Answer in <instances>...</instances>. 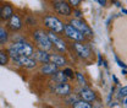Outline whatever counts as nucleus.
I'll use <instances>...</instances> for the list:
<instances>
[{"label": "nucleus", "mask_w": 127, "mask_h": 108, "mask_svg": "<svg viewBox=\"0 0 127 108\" xmlns=\"http://www.w3.org/2000/svg\"><path fill=\"white\" fill-rule=\"evenodd\" d=\"M43 25L48 32H54L56 34H64L65 23L54 14H47L43 17Z\"/></svg>", "instance_id": "1"}, {"label": "nucleus", "mask_w": 127, "mask_h": 108, "mask_svg": "<svg viewBox=\"0 0 127 108\" xmlns=\"http://www.w3.org/2000/svg\"><path fill=\"white\" fill-rule=\"evenodd\" d=\"M32 37H33V41H34L38 49H42V50H45V52H49V50L53 49V44H51V42L48 37V33L45 30L35 28L32 33Z\"/></svg>", "instance_id": "2"}, {"label": "nucleus", "mask_w": 127, "mask_h": 108, "mask_svg": "<svg viewBox=\"0 0 127 108\" xmlns=\"http://www.w3.org/2000/svg\"><path fill=\"white\" fill-rule=\"evenodd\" d=\"M16 52L18 53V55H22V57H27V58H33L34 57V47L32 46L31 43H28L27 41L20 38V39H16L14 41V43H11V46Z\"/></svg>", "instance_id": "3"}, {"label": "nucleus", "mask_w": 127, "mask_h": 108, "mask_svg": "<svg viewBox=\"0 0 127 108\" xmlns=\"http://www.w3.org/2000/svg\"><path fill=\"white\" fill-rule=\"evenodd\" d=\"M70 47L73 50V53L82 60H91L93 57V52H92L89 44H87V43H72L71 42Z\"/></svg>", "instance_id": "4"}, {"label": "nucleus", "mask_w": 127, "mask_h": 108, "mask_svg": "<svg viewBox=\"0 0 127 108\" xmlns=\"http://www.w3.org/2000/svg\"><path fill=\"white\" fill-rule=\"evenodd\" d=\"M68 25H71L73 28H76L78 32H81L87 39L88 38H93V31L92 28L89 27V25H87V22L82 18V20H78V18H70V21L67 22Z\"/></svg>", "instance_id": "5"}, {"label": "nucleus", "mask_w": 127, "mask_h": 108, "mask_svg": "<svg viewBox=\"0 0 127 108\" xmlns=\"http://www.w3.org/2000/svg\"><path fill=\"white\" fill-rule=\"evenodd\" d=\"M50 5L53 10L59 15L65 16V17H70L72 15V7L66 0H54V1H50Z\"/></svg>", "instance_id": "6"}, {"label": "nucleus", "mask_w": 127, "mask_h": 108, "mask_svg": "<svg viewBox=\"0 0 127 108\" xmlns=\"http://www.w3.org/2000/svg\"><path fill=\"white\" fill-rule=\"evenodd\" d=\"M64 36L70 39L72 43H84L87 42V38L81 33L78 32L76 28H73L71 25L68 23H65V28H64Z\"/></svg>", "instance_id": "7"}, {"label": "nucleus", "mask_w": 127, "mask_h": 108, "mask_svg": "<svg viewBox=\"0 0 127 108\" xmlns=\"http://www.w3.org/2000/svg\"><path fill=\"white\" fill-rule=\"evenodd\" d=\"M47 33H48V37H49L50 42H51V44H53V48L58 49V50L61 52V53H66V52H67L68 47H67L66 42L64 41L63 38L59 37V34H56V33H54V32H47Z\"/></svg>", "instance_id": "8"}, {"label": "nucleus", "mask_w": 127, "mask_h": 108, "mask_svg": "<svg viewBox=\"0 0 127 108\" xmlns=\"http://www.w3.org/2000/svg\"><path fill=\"white\" fill-rule=\"evenodd\" d=\"M71 85L68 82L66 84H60V85H56V86H53L51 89V93L56 97H61V98H66L67 96L71 95Z\"/></svg>", "instance_id": "9"}, {"label": "nucleus", "mask_w": 127, "mask_h": 108, "mask_svg": "<svg viewBox=\"0 0 127 108\" xmlns=\"http://www.w3.org/2000/svg\"><path fill=\"white\" fill-rule=\"evenodd\" d=\"M12 62L15 65L20 66V68H25V69H35L38 63L34 60V58H27V57H17L15 59H12Z\"/></svg>", "instance_id": "10"}, {"label": "nucleus", "mask_w": 127, "mask_h": 108, "mask_svg": "<svg viewBox=\"0 0 127 108\" xmlns=\"http://www.w3.org/2000/svg\"><path fill=\"white\" fill-rule=\"evenodd\" d=\"M7 30L11 32H18L20 30H22L23 27V22H22V18L17 14H14L12 17L7 21V25H6Z\"/></svg>", "instance_id": "11"}, {"label": "nucleus", "mask_w": 127, "mask_h": 108, "mask_svg": "<svg viewBox=\"0 0 127 108\" xmlns=\"http://www.w3.org/2000/svg\"><path fill=\"white\" fill-rule=\"evenodd\" d=\"M78 96H79V100L86 101V102H88V103L95 102V100H96V93H95L92 89H89V87L81 89L78 92Z\"/></svg>", "instance_id": "12"}, {"label": "nucleus", "mask_w": 127, "mask_h": 108, "mask_svg": "<svg viewBox=\"0 0 127 108\" xmlns=\"http://www.w3.org/2000/svg\"><path fill=\"white\" fill-rule=\"evenodd\" d=\"M60 69L53 64V63H48V64H43L40 68H39V74L44 75V76H53L54 74H56Z\"/></svg>", "instance_id": "13"}, {"label": "nucleus", "mask_w": 127, "mask_h": 108, "mask_svg": "<svg viewBox=\"0 0 127 108\" xmlns=\"http://www.w3.org/2000/svg\"><path fill=\"white\" fill-rule=\"evenodd\" d=\"M15 14V11H14V6L10 4V2H4L2 5H1V20H4V21H9L12 15Z\"/></svg>", "instance_id": "14"}, {"label": "nucleus", "mask_w": 127, "mask_h": 108, "mask_svg": "<svg viewBox=\"0 0 127 108\" xmlns=\"http://www.w3.org/2000/svg\"><path fill=\"white\" fill-rule=\"evenodd\" d=\"M34 60L37 63H42V65L43 64H48V63H50V54L45 52V50H42V49H35V52H34Z\"/></svg>", "instance_id": "15"}, {"label": "nucleus", "mask_w": 127, "mask_h": 108, "mask_svg": "<svg viewBox=\"0 0 127 108\" xmlns=\"http://www.w3.org/2000/svg\"><path fill=\"white\" fill-rule=\"evenodd\" d=\"M50 63L55 64L59 69L67 65L66 58H65L64 55H61V54H58V53H51V54H50Z\"/></svg>", "instance_id": "16"}, {"label": "nucleus", "mask_w": 127, "mask_h": 108, "mask_svg": "<svg viewBox=\"0 0 127 108\" xmlns=\"http://www.w3.org/2000/svg\"><path fill=\"white\" fill-rule=\"evenodd\" d=\"M67 81H68V79L65 76L63 70H59L56 74H54V75L51 76V82H54V86L60 85V84H66Z\"/></svg>", "instance_id": "17"}, {"label": "nucleus", "mask_w": 127, "mask_h": 108, "mask_svg": "<svg viewBox=\"0 0 127 108\" xmlns=\"http://www.w3.org/2000/svg\"><path fill=\"white\" fill-rule=\"evenodd\" d=\"M10 62V55L7 53V49H0V65L6 66Z\"/></svg>", "instance_id": "18"}, {"label": "nucleus", "mask_w": 127, "mask_h": 108, "mask_svg": "<svg viewBox=\"0 0 127 108\" xmlns=\"http://www.w3.org/2000/svg\"><path fill=\"white\" fill-rule=\"evenodd\" d=\"M75 77L77 79V82H78V85L82 87V89H84V87H88V82H87V79L84 77V75L82 74V73H79V71H76L75 73Z\"/></svg>", "instance_id": "19"}, {"label": "nucleus", "mask_w": 127, "mask_h": 108, "mask_svg": "<svg viewBox=\"0 0 127 108\" xmlns=\"http://www.w3.org/2000/svg\"><path fill=\"white\" fill-rule=\"evenodd\" d=\"M9 38H10V36H9V31H7V30H5V28H2V27L0 26V46L6 44V43L9 42Z\"/></svg>", "instance_id": "20"}, {"label": "nucleus", "mask_w": 127, "mask_h": 108, "mask_svg": "<svg viewBox=\"0 0 127 108\" xmlns=\"http://www.w3.org/2000/svg\"><path fill=\"white\" fill-rule=\"evenodd\" d=\"M71 108H93L92 106V103H88V102H86V101H82V100H78L77 102H75Z\"/></svg>", "instance_id": "21"}, {"label": "nucleus", "mask_w": 127, "mask_h": 108, "mask_svg": "<svg viewBox=\"0 0 127 108\" xmlns=\"http://www.w3.org/2000/svg\"><path fill=\"white\" fill-rule=\"evenodd\" d=\"M79 100V96L78 95H73V93H71L70 96H67L66 98H65V102H67V105H73L75 102H77Z\"/></svg>", "instance_id": "22"}, {"label": "nucleus", "mask_w": 127, "mask_h": 108, "mask_svg": "<svg viewBox=\"0 0 127 108\" xmlns=\"http://www.w3.org/2000/svg\"><path fill=\"white\" fill-rule=\"evenodd\" d=\"M63 73L65 74V76L67 77L68 80H73L75 79V71L71 68H64Z\"/></svg>", "instance_id": "23"}, {"label": "nucleus", "mask_w": 127, "mask_h": 108, "mask_svg": "<svg viewBox=\"0 0 127 108\" xmlns=\"http://www.w3.org/2000/svg\"><path fill=\"white\" fill-rule=\"evenodd\" d=\"M117 97H119L120 100L127 97V86H124V87H121V89L119 90V92H117Z\"/></svg>", "instance_id": "24"}, {"label": "nucleus", "mask_w": 127, "mask_h": 108, "mask_svg": "<svg viewBox=\"0 0 127 108\" xmlns=\"http://www.w3.org/2000/svg\"><path fill=\"white\" fill-rule=\"evenodd\" d=\"M68 4H70V6H71V7L78 9L79 5L82 4V1H81V0H70V1H68Z\"/></svg>", "instance_id": "25"}, {"label": "nucleus", "mask_w": 127, "mask_h": 108, "mask_svg": "<svg viewBox=\"0 0 127 108\" xmlns=\"http://www.w3.org/2000/svg\"><path fill=\"white\" fill-rule=\"evenodd\" d=\"M72 14L75 15V18H78V20H82V16H83V12L79 10V9H73L72 10Z\"/></svg>", "instance_id": "26"}, {"label": "nucleus", "mask_w": 127, "mask_h": 108, "mask_svg": "<svg viewBox=\"0 0 127 108\" xmlns=\"http://www.w3.org/2000/svg\"><path fill=\"white\" fill-rule=\"evenodd\" d=\"M115 60H116L117 65H119L120 68H122V69H126V68H127V65H126V64H125L124 62H121V60L119 59V57H117V55H115Z\"/></svg>", "instance_id": "27"}, {"label": "nucleus", "mask_w": 127, "mask_h": 108, "mask_svg": "<svg viewBox=\"0 0 127 108\" xmlns=\"http://www.w3.org/2000/svg\"><path fill=\"white\" fill-rule=\"evenodd\" d=\"M98 65H103V59H101V55L100 54L98 55Z\"/></svg>", "instance_id": "28"}, {"label": "nucleus", "mask_w": 127, "mask_h": 108, "mask_svg": "<svg viewBox=\"0 0 127 108\" xmlns=\"http://www.w3.org/2000/svg\"><path fill=\"white\" fill-rule=\"evenodd\" d=\"M98 4H100L101 6H105V4H106V1H105V0H98Z\"/></svg>", "instance_id": "29"}, {"label": "nucleus", "mask_w": 127, "mask_h": 108, "mask_svg": "<svg viewBox=\"0 0 127 108\" xmlns=\"http://www.w3.org/2000/svg\"><path fill=\"white\" fill-rule=\"evenodd\" d=\"M112 2H114V4H115V5H116V6H119V7H120V6H121V2H120V1H115V0H114V1H112Z\"/></svg>", "instance_id": "30"}, {"label": "nucleus", "mask_w": 127, "mask_h": 108, "mask_svg": "<svg viewBox=\"0 0 127 108\" xmlns=\"http://www.w3.org/2000/svg\"><path fill=\"white\" fill-rule=\"evenodd\" d=\"M112 79H114V81H115V84L117 85V84H119V80H117V77L115 76V75H112Z\"/></svg>", "instance_id": "31"}, {"label": "nucleus", "mask_w": 127, "mask_h": 108, "mask_svg": "<svg viewBox=\"0 0 127 108\" xmlns=\"http://www.w3.org/2000/svg\"><path fill=\"white\" fill-rule=\"evenodd\" d=\"M122 74H124V75H127V70L126 69H124V70H122Z\"/></svg>", "instance_id": "32"}, {"label": "nucleus", "mask_w": 127, "mask_h": 108, "mask_svg": "<svg viewBox=\"0 0 127 108\" xmlns=\"http://www.w3.org/2000/svg\"><path fill=\"white\" fill-rule=\"evenodd\" d=\"M124 105H127V97H125V100H124Z\"/></svg>", "instance_id": "33"}, {"label": "nucleus", "mask_w": 127, "mask_h": 108, "mask_svg": "<svg viewBox=\"0 0 127 108\" xmlns=\"http://www.w3.org/2000/svg\"><path fill=\"white\" fill-rule=\"evenodd\" d=\"M122 12H124V14H126V15H127V10H126V9H122Z\"/></svg>", "instance_id": "34"}, {"label": "nucleus", "mask_w": 127, "mask_h": 108, "mask_svg": "<svg viewBox=\"0 0 127 108\" xmlns=\"http://www.w3.org/2000/svg\"><path fill=\"white\" fill-rule=\"evenodd\" d=\"M0 17H1V6H0Z\"/></svg>", "instance_id": "35"}, {"label": "nucleus", "mask_w": 127, "mask_h": 108, "mask_svg": "<svg viewBox=\"0 0 127 108\" xmlns=\"http://www.w3.org/2000/svg\"><path fill=\"white\" fill-rule=\"evenodd\" d=\"M47 108H53V107H47Z\"/></svg>", "instance_id": "36"}]
</instances>
